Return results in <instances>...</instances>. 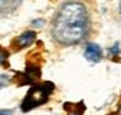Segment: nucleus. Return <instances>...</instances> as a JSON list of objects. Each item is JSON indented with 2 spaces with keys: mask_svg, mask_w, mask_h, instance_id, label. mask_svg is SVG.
I'll return each instance as SVG.
<instances>
[{
  "mask_svg": "<svg viewBox=\"0 0 121 115\" xmlns=\"http://www.w3.org/2000/svg\"><path fill=\"white\" fill-rule=\"evenodd\" d=\"M118 11H120V13H121V0H120V4H118Z\"/></svg>",
  "mask_w": 121,
  "mask_h": 115,
  "instance_id": "ddd939ff",
  "label": "nucleus"
},
{
  "mask_svg": "<svg viewBox=\"0 0 121 115\" xmlns=\"http://www.w3.org/2000/svg\"><path fill=\"white\" fill-rule=\"evenodd\" d=\"M84 57L91 63H99L103 57V51L97 43H88L84 49Z\"/></svg>",
  "mask_w": 121,
  "mask_h": 115,
  "instance_id": "20e7f679",
  "label": "nucleus"
},
{
  "mask_svg": "<svg viewBox=\"0 0 121 115\" xmlns=\"http://www.w3.org/2000/svg\"><path fill=\"white\" fill-rule=\"evenodd\" d=\"M9 81H11V76H9V75H6V73H2V75H0V88L6 87Z\"/></svg>",
  "mask_w": 121,
  "mask_h": 115,
  "instance_id": "6e6552de",
  "label": "nucleus"
},
{
  "mask_svg": "<svg viewBox=\"0 0 121 115\" xmlns=\"http://www.w3.org/2000/svg\"><path fill=\"white\" fill-rule=\"evenodd\" d=\"M111 115H117V114H111Z\"/></svg>",
  "mask_w": 121,
  "mask_h": 115,
  "instance_id": "2eb2a0df",
  "label": "nucleus"
},
{
  "mask_svg": "<svg viewBox=\"0 0 121 115\" xmlns=\"http://www.w3.org/2000/svg\"><path fill=\"white\" fill-rule=\"evenodd\" d=\"M82 112H84V111H79V112H78V109H76V111H75V112H72L70 115H82Z\"/></svg>",
  "mask_w": 121,
  "mask_h": 115,
  "instance_id": "f8f14e48",
  "label": "nucleus"
},
{
  "mask_svg": "<svg viewBox=\"0 0 121 115\" xmlns=\"http://www.w3.org/2000/svg\"><path fill=\"white\" fill-rule=\"evenodd\" d=\"M43 24H45V21L40 20V18H39V20H33V21H31V26H33V27H42Z\"/></svg>",
  "mask_w": 121,
  "mask_h": 115,
  "instance_id": "9d476101",
  "label": "nucleus"
},
{
  "mask_svg": "<svg viewBox=\"0 0 121 115\" xmlns=\"http://www.w3.org/2000/svg\"><path fill=\"white\" fill-rule=\"evenodd\" d=\"M120 115H121V106H120Z\"/></svg>",
  "mask_w": 121,
  "mask_h": 115,
  "instance_id": "4468645a",
  "label": "nucleus"
},
{
  "mask_svg": "<svg viewBox=\"0 0 121 115\" xmlns=\"http://www.w3.org/2000/svg\"><path fill=\"white\" fill-rule=\"evenodd\" d=\"M8 51L0 47V66H6L8 64Z\"/></svg>",
  "mask_w": 121,
  "mask_h": 115,
  "instance_id": "0eeeda50",
  "label": "nucleus"
},
{
  "mask_svg": "<svg viewBox=\"0 0 121 115\" xmlns=\"http://www.w3.org/2000/svg\"><path fill=\"white\" fill-rule=\"evenodd\" d=\"M0 115H13L12 109H0Z\"/></svg>",
  "mask_w": 121,
  "mask_h": 115,
  "instance_id": "9b49d317",
  "label": "nucleus"
},
{
  "mask_svg": "<svg viewBox=\"0 0 121 115\" xmlns=\"http://www.w3.org/2000/svg\"><path fill=\"white\" fill-rule=\"evenodd\" d=\"M109 51H111V54H112V55H118L120 51H121V49H120V43L117 42L115 45H112V48H111Z\"/></svg>",
  "mask_w": 121,
  "mask_h": 115,
  "instance_id": "1a4fd4ad",
  "label": "nucleus"
},
{
  "mask_svg": "<svg viewBox=\"0 0 121 115\" xmlns=\"http://www.w3.org/2000/svg\"><path fill=\"white\" fill-rule=\"evenodd\" d=\"M35 40H36V33H35V31L27 30L21 36H18L17 40H15V43H17L18 48H27V47H30Z\"/></svg>",
  "mask_w": 121,
  "mask_h": 115,
  "instance_id": "39448f33",
  "label": "nucleus"
},
{
  "mask_svg": "<svg viewBox=\"0 0 121 115\" xmlns=\"http://www.w3.org/2000/svg\"><path fill=\"white\" fill-rule=\"evenodd\" d=\"M21 0H0V12L3 13H11L20 6Z\"/></svg>",
  "mask_w": 121,
  "mask_h": 115,
  "instance_id": "423d86ee",
  "label": "nucleus"
},
{
  "mask_svg": "<svg viewBox=\"0 0 121 115\" xmlns=\"http://www.w3.org/2000/svg\"><path fill=\"white\" fill-rule=\"evenodd\" d=\"M39 78H40V67L38 64H27L26 72L17 75V79L20 85H30Z\"/></svg>",
  "mask_w": 121,
  "mask_h": 115,
  "instance_id": "7ed1b4c3",
  "label": "nucleus"
},
{
  "mask_svg": "<svg viewBox=\"0 0 121 115\" xmlns=\"http://www.w3.org/2000/svg\"><path fill=\"white\" fill-rule=\"evenodd\" d=\"M54 91V84L49 81L42 82V84H35L29 90V93L26 94L24 100L21 102V111L22 112H29L31 109L45 105L49 100L51 93Z\"/></svg>",
  "mask_w": 121,
  "mask_h": 115,
  "instance_id": "f03ea898",
  "label": "nucleus"
},
{
  "mask_svg": "<svg viewBox=\"0 0 121 115\" xmlns=\"http://www.w3.org/2000/svg\"><path fill=\"white\" fill-rule=\"evenodd\" d=\"M90 30V17L85 4L72 0L58 8L52 18L51 34L55 42L63 47H73L87 38Z\"/></svg>",
  "mask_w": 121,
  "mask_h": 115,
  "instance_id": "f257e3e1",
  "label": "nucleus"
}]
</instances>
